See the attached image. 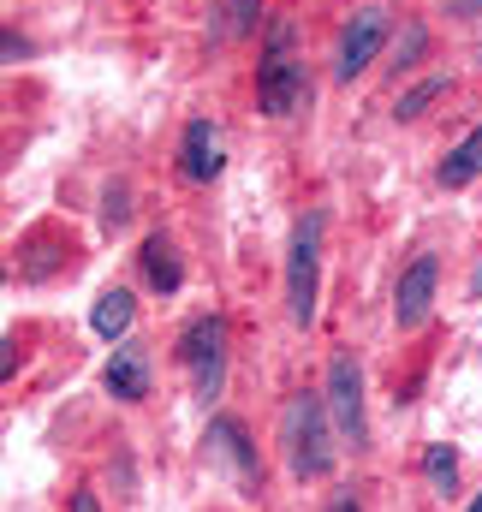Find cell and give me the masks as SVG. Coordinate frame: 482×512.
<instances>
[{"label":"cell","instance_id":"7","mask_svg":"<svg viewBox=\"0 0 482 512\" xmlns=\"http://www.w3.org/2000/svg\"><path fill=\"white\" fill-rule=\"evenodd\" d=\"M381 42H387V12H381V6L352 12V24L340 30V48H334V78H340V84H352L363 66L381 54Z\"/></svg>","mask_w":482,"mask_h":512},{"label":"cell","instance_id":"1","mask_svg":"<svg viewBox=\"0 0 482 512\" xmlns=\"http://www.w3.org/2000/svg\"><path fill=\"white\" fill-rule=\"evenodd\" d=\"M304 102H310V78H304V54H298V30H292V18H268L262 54H256V108L268 120H292Z\"/></svg>","mask_w":482,"mask_h":512},{"label":"cell","instance_id":"5","mask_svg":"<svg viewBox=\"0 0 482 512\" xmlns=\"http://www.w3.org/2000/svg\"><path fill=\"white\" fill-rule=\"evenodd\" d=\"M328 411H334V429L346 447L369 441V423H363V364L352 352H334L328 364Z\"/></svg>","mask_w":482,"mask_h":512},{"label":"cell","instance_id":"9","mask_svg":"<svg viewBox=\"0 0 482 512\" xmlns=\"http://www.w3.org/2000/svg\"><path fill=\"white\" fill-rule=\"evenodd\" d=\"M203 447H209V459H221L239 483H262V459H256V447H250V435H244L239 417H215L209 423V435H203Z\"/></svg>","mask_w":482,"mask_h":512},{"label":"cell","instance_id":"20","mask_svg":"<svg viewBox=\"0 0 482 512\" xmlns=\"http://www.w3.org/2000/svg\"><path fill=\"white\" fill-rule=\"evenodd\" d=\"M453 18H482V0H447Z\"/></svg>","mask_w":482,"mask_h":512},{"label":"cell","instance_id":"13","mask_svg":"<svg viewBox=\"0 0 482 512\" xmlns=\"http://www.w3.org/2000/svg\"><path fill=\"white\" fill-rule=\"evenodd\" d=\"M131 316H137V298L125 292V286H108L102 298H96V310H90V328L114 346V340H125V328H131Z\"/></svg>","mask_w":482,"mask_h":512},{"label":"cell","instance_id":"14","mask_svg":"<svg viewBox=\"0 0 482 512\" xmlns=\"http://www.w3.org/2000/svg\"><path fill=\"white\" fill-rule=\"evenodd\" d=\"M453 90V78L447 72H429V78H417L405 96H399V108H393V120H423V108H435L441 96Z\"/></svg>","mask_w":482,"mask_h":512},{"label":"cell","instance_id":"11","mask_svg":"<svg viewBox=\"0 0 482 512\" xmlns=\"http://www.w3.org/2000/svg\"><path fill=\"white\" fill-rule=\"evenodd\" d=\"M137 262H143V274H149V286H155V292H179V286H185V262H179V251H173V239H167V233H149Z\"/></svg>","mask_w":482,"mask_h":512},{"label":"cell","instance_id":"6","mask_svg":"<svg viewBox=\"0 0 482 512\" xmlns=\"http://www.w3.org/2000/svg\"><path fill=\"white\" fill-rule=\"evenodd\" d=\"M435 286H441V256L423 251L405 274H399V286H393V328H399V334H417V328L429 322Z\"/></svg>","mask_w":482,"mask_h":512},{"label":"cell","instance_id":"2","mask_svg":"<svg viewBox=\"0 0 482 512\" xmlns=\"http://www.w3.org/2000/svg\"><path fill=\"white\" fill-rule=\"evenodd\" d=\"M334 411L328 393H292L280 411V447H286V471L298 483H322L334 471Z\"/></svg>","mask_w":482,"mask_h":512},{"label":"cell","instance_id":"3","mask_svg":"<svg viewBox=\"0 0 482 512\" xmlns=\"http://www.w3.org/2000/svg\"><path fill=\"white\" fill-rule=\"evenodd\" d=\"M322 209H310L298 227H292V245H286V316L298 328L316 322V298H322Z\"/></svg>","mask_w":482,"mask_h":512},{"label":"cell","instance_id":"10","mask_svg":"<svg viewBox=\"0 0 482 512\" xmlns=\"http://www.w3.org/2000/svg\"><path fill=\"white\" fill-rule=\"evenodd\" d=\"M102 387H108L120 405L149 399V358H143V346H114V358H108V370H102Z\"/></svg>","mask_w":482,"mask_h":512},{"label":"cell","instance_id":"21","mask_svg":"<svg viewBox=\"0 0 482 512\" xmlns=\"http://www.w3.org/2000/svg\"><path fill=\"white\" fill-rule=\"evenodd\" d=\"M322 512H363V507H358V495L346 489V495H334V501H328V507H322Z\"/></svg>","mask_w":482,"mask_h":512},{"label":"cell","instance_id":"15","mask_svg":"<svg viewBox=\"0 0 482 512\" xmlns=\"http://www.w3.org/2000/svg\"><path fill=\"white\" fill-rule=\"evenodd\" d=\"M423 477H429L435 495H453L459 489V447H447V441L423 447Z\"/></svg>","mask_w":482,"mask_h":512},{"label":"cell","instance_id":"19","mask_svg":"<svg viewBox=\"0 0 482 512\" xmlns=\"http://www.w3.org/2000/svg\"><path fill=\"white\" fill-rule=\"evenodd\" d=\"M72 512H102V501H96V489H90V483L72 495Z\"/></svg>","mask_w":482,"mask_h":512},{"label":"cell","instance_id":"22","mask_svg":"<svg viewBox=\"0 0 482 512\" xmlns=\"http://www.w3.org/2000/svg\"><path fill=\"white\" fill-rule=\"evenodd\" d=\"M471 298H482V256H477V274H471Z\"/></svg>","mask_w":482,"mask_h":512},{"label":"cell","instance_id":"18","mask_svg":"<svg viewBox=\"0 0 482 512\" xmlns=\"http://www.w3.org/2000/svg\"><path fill=\"white\" fill-rule=\"evenodd\" d=\"M227 6H233V30L250 36V30H256V18H262V0H227Z\"/></svg>","mask_w":482,"mask_h":512},{"label":"cell","instance_id":"23","mask_svg":"<svg viewBox=\"0 0 482 512\" xmlns=\"http://www.w3.org/2000/svg\"><path fill=\"white\" fill-rule=\"evenodd\" d=\"M465 512H482V495H471V507H465Z\"/></svg>","mask_w":482,"mask_h":512},{"label":"cell","instance_id":"16","mask_svg":"<svg viewBox=\"0 0 482 512\" xmlns=\"http://www.w3.org/2000/svg\"><path fill=\"white\" fill-rule=\"evenodd\" d=\"M125 221H131V185H108L102 191V227L125 233Z\"/></svg>","mask_w":482,"mask_h":512},{"label":"cell","instance_id":"12","mask_svg":"<svg viewBox=\"0 0 482 512\" xmlns=\"http://www.w3.org/2000/svg\"><path fill=\"white\" fill-rule=\"evenodd\" d=\"M477 173H482V126H477V131H465V137L447 149V161L435 167V179H441L447 191H465Z\"/></svg>","mask_w":482,"mask_h":512},{"label":"cell","instance_id":"17","mask_svg":"<svg viewBox=\"0 0 482 512\" xmlns=\"http://www.w3.org/2000/svg\"><path fill=\"white\" fill-rule=\"evenodd\" d=\"M423 48H429V30L417 24V18H405V36H399V48H393V66L405 72V66H417L423 60Z\"/></svg>","mask_w":482,"mask_h":512},{"label":"cell","instance_id":"4","mask_svg":"<svg viewBox=\"0 0 482 512\" xmlns=\"http://www.w3.org/2000/svg\"><path fill=\"white\" fill-rule=\"evenodd\" d=\"M173 358L191 370V387H197L203 405L221 399V387H227V316H221V310L197 316V322L179 334V352H173Z\"/></svg>","mask_w":482,"mask_h":512},{"label":"cell","instance_id":"8","mask_svg":"<svg viewBox=\"0 0 482 512\" xmlns=\"http://www.w3.org/2000/svg\"><path fill=\"white\" fill-rule=\"evenodd\" d=\"M221 167H227L221 126H215V120H191L185 137H179V173H185L191 185H209V179H221Z\"/></svg>","mask_w":482,"mask_h":512}]
</instances>
